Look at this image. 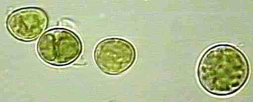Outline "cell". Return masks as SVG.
I'll return each mask as SVG.
<instances>
[{"label": "cell", "instance_id": "1", "mask_svg": "<svg viewBox=\"0 0 253 102\" xmlns=\"http://www.w3.org/2000/svg\"><path fill=\"white\" fill-rule=\"evenodd\" d=\"M197 76L202 87L216 96L239 91L247 81L250 67L245 54L236 47L219 44L209 49L200 58Z\"/></svg>", "mask_w": 253, "mask_h": 102}, {"label": "cell", "instance_id": "2", "mask_svg": "<svg viewBox=\"0 0 253 102\" xmlns=\"http://www.w3.org/2000/svg\"><path fill=\"white\" fill-rule=\"evenodd\" d=\"M83 50L80 37L73 31L64 27H54L46 31L37 45L42 60L57 67L74 63L80 57Z\"/></svg>", "mask_w": 253, "mask_h": 102}, {"label": "cell", "instance_id": "3", "mask_svg": "<svg viewBox=\"0 0 253 102\" xmlns=\"http://www.w3.org/2000/svg\"><path fill=\"white\" fill-rule=\"evenodd\" d=\"M136 57L135 47L129 41L120 38H108L96 45L94 60L98 68L109 75H120L134 64Z\"/></svg>", "mask_w": 253, "mask_h": 102}, {"label": "cell", "instance_id": "4", "mask_svg": "<svg viewBox=\"0 0 253 102\" xmlns=\"http://www.w3.org/2000/svg\"><path fill=\"white\" fill-rule=\"evenodd\" d=\"M49 18L47 12L37 6L22 7L7 16L6 26L9 33L17 39L30 42L42 36L47 28Z\"/></svg>", "mask_w": 253, "mask_h": 102}]
</instances>
